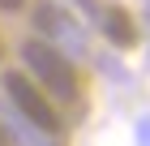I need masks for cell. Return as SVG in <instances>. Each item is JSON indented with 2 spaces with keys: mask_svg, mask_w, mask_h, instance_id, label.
Returning a JSON list of instances; mask_svg holds the SVG:
<instances>
[{
  "mask_svg": "<svg viewBox=\"0 0 150 146\" xmlns=\"http://www.w3.org/2000/svg\"><path fill=\"white\" fill-rule=\"evenodd\" d=\"M4 90H9V99L17 103V112L35 125V129H43V133H60V112L52 108V95H47L30 73L9 69V73H4Z\"/></svg>",
  "mask_w": 150,
  "mask_h": 146,
  "instance_id": "cell-2",
  "label": "cell"
},
{
  "mask_svg": "<svg viewBox=\"0 0 150 146\" xmlns=\"http://www.w3.org/2000/svg\"><path fill=\"white\" fill-rule=\"evenodd\" d=\"M22 4H26V0H0V9H9V13H13V9H22Z\"/></svg>",
  "mask_w": 150,
  "mask_h": 146,
  "instance_id": "cell-4",
  "label": "cell"
},
{
  "mask_svg": "<svg viewBox=\"0 0 150 146\" xmlns=\"http://www.w3.org/2000/svg\"><path fill=\"white\" fill-rule=\"evenodd\" d=\"M22 56H26V65H30V78L39 82V86L47 90V95H56V99H77V69L69 65V60L60 56L52 43H30L22 47Z\"/></svg>",
  "mask_w": 150,
  "mask_h": 146,
  "instance_id": "cell-1",
  "label": "cell"
},
{
  "mask_svg": "<svg viewBox=\"0 0 150 146\" xmlns=\"http://www.w3.org/2000/svg\"><path fill=\"white\" fill-rule=\"evenodd\" d=\"M0 56H4V43H0Z\"/></svg>",
  "mask_w": 150,
  "mask_h": 146,
  "instance_id": "cell-7",
  "label": "cell"
},
{
  "mask_svg": "<svg viewBox=\"0 0 150 146\" xmlns=\"http://www.w3.org/2000/svg\"><path fill=\"white\" fill-rule=\"evenodd\" d=\"M81 9L90 13V22L112 39L116 47H133L137 43V22H133V13L125 4H116V0H81Z\"/></svg>",
  "mask_w": 150,
  "mask_h": 146,
  "instance_id": "cell-3",
  "label": "cell"
},
{
  "mask_svg": "<svg viewBox=\"0 0 150 146\" xmlns=\"http://www.w3.org/2000/svg\"><path fill=\"white\" fill-rule=\"evenodd\" d=\"M142 137H146V146H150V125H146V129H142Z\"/></svg>",
  "mask_w": 150,
  "mask_h": 146,
  "instance_id": "cell-6",
  "label": "cell"
},
{
  "mask_svg": "<svg viewBox=\"0 0 150 146\" xmlns=\"http://www.w3.org/2000/svg\"><path fill=\"white\" fill-rule=\"evenodd\" d=\"M0 146H13V137L4 133V125H0Z\"/></svg>",
  "mask_w": 150,
  "mask_h": 146,
  "instance_id": "cell-5",
  "label": "cell"
}]
</instances>
